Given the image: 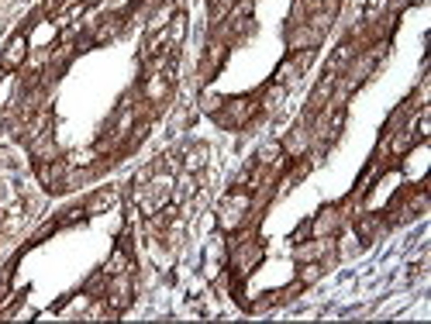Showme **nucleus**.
<instances>
[{
    "instance_id": "nucleus-1",
    "label": "nucleus",
    "mask_w": 431,
    "mask_h": 324,
    "mask_svg": "<svg viewBox=\"0 0 431 324\" xmlns=\"http://www.w3.org/2000/svg\"><path fill=\"white\" fill-rule=\"evenodd\" d=\"M255 114H259V97H255V93L228 97V100H221V107L214 111L218 124H225V128H242V124H249Z\"/></svg>"
},
{
    "instance_id": "nucleus-2",
    "label": "nucleus",
    "mask_w": 431,
    "mask_h": 324,
    "mask_svg": "<svg viewBox=\"0 0 431 324\" xmlns=\"http://www.w3.org/2000/svg\"><path fill=\"white\" fill-rule=\"evenodd\" d=\"M252 210V197L249 193H242V190H235L231 197L221 200V207H218V221H221V228H242L245 225V217H249Z\"/></svg>"
},
{
    "instance_id": "nucleus-3",
    "label": "nucleus",
    "mask_w": 431,
    "mask_h": 324,
    "mask_svg": "<svg viewBox=\"0 0 431 324\" xmlns=\"http://www.w3.org/2000/svg\"><path fill=\"white\" fill-rule=\"evenodd\" d=\"M104 290H107V303H111L114 310H124V307L132 303V276H128V269L117 273V276H111V283H107Z\"/></svg>"
},
{
    "instance_id": "nucleus-4",
    "label": "nucleus",
    "mask_w": 431,
    "mask_h": 324,
    "mask_svg": "<svg viewBox=\"0 0 431 324\" xmlns=\"http://www.w3.org/2000/svg\"><path fill=\"white\" fill-rule=\"evenodd\" d=\"M24 63H28V38L24 35H14L4 45V52H0V70H18Z\"/></svg>"
},
{
    "instance_id": "nucleus-5",
    "label": "nucleus",
    "mask_w": 431,
    "mask_h": 324,
    "mask_svg": "<svg viewBox=\"0 0 431 324\" xmlns=\"http://www.w3.org/2000/svg\"><path fill=\"white\" fill-rule=\"evenodd\" d=\"M341 228V207H324L311 221V232L318 234V238H328V234H335Z\"/></svg>"
},
{
    "instance_id": "nucleus-6",
    "label": "nucleus",
    "mask_w": 431,
    "mask_h": 324,
    "mask_svg": "<svg viewBox=\"0 0 431 324\" xmlns=\"http://www.w3.org/2000/svg\"><path fill=\"white\" fill-rule=\"evenodd\" d=\"M124 18L121 14H111V18H104V21L97 24V31H93V45H104V42H111L121 35V28H124Z\"/></svg>"
},
{
    "instance_id": "nucleus-7",
    "label": "nucleus",
    "mask_w": 431,
    "mask_h": 324,
    "mask_svg": "<svg viewBox=\"0 0 431 324\" xmlns=\"http://www.w3.org/2000/svg\"><path fill=\"white\" fill-rule=\"evenodd\" d=\"M307 148H311V131H307V124L294 128V131L283 139V152H290V156H304Z\"/></svg>"
},
{
    "instance_id": "nucleus-8",
    "label": "nucleus",
    "mask_w": 431,
    "mask_h": 324,
    "mask_svg": "<svg viewBox=\"0 0 431 324\" xmlns=\"http://www.w3.org/2000/svg\"><path fill=\"white\" fill-rule=\"evenodd\" d=\"M231 259H235V269H238V273L245 276L252 266H255V262L262 259V249H259V245H238V249L231 252Z\"/></svg>"
},
{
    "instance_id": "nucleus-9",
    "label": "nucleus",
    "mask_w": 431,
    "mask_h": 324,
    "mask_svg": "<svg viewBox=\"0 0 431 324\" xmlns=\"http://www.w3.org/2000/svg\"><path fill=\"white\" fill-rule=\"evenodd\" d=\"M31 156H35V162H55L59 148H55V141L48 135H31Z\"/></svg>"
},
{
    "instance_id": "nucleus-10",
    "label": "nucleus",
    "mask_w": 431,
    "mask_h": 324,
    "mask_svg": "<svg viewBox=\"0 0 431 324\" xmlns=\"http://www.w3.org/2000/svg\"><path fill=\"white\" fill-rule=\"evenodd\" d=\"M383 217H373V214H366V217H359L356 221V232H359V238L363 242H373V238H380L383 234Z\"/></svg>"
},
{
    "instance_id": "nucleus-11",
    "label": "nucleus",
    "mask_w": 431,
    "mask_h": 324,
    "mask_svg": "<svg viewBox=\"0 0 431 324\" xmlns=\"http://www.w3.org/2000/svg\"><path fill=\"white\" fill-rule=\"evenodd\" d=\"M280 156H283V145H280V141H266V145L259 148L255 162H259V166H272V169H280Z\"/></svg>"
},
{
    "instance_id": "nucleus-12",
    "label": "nucleus",
    "mask_w": 431,
    "mask_h": 324,
    "mask_svg": "<svg viewBox=\"0 0 431 324\" xmlns=\"http://www.w3.org/2000/svg\"><path fill=\"white\" fill-rule=\"evenodd\" d=\"M166 93H169V76H162V72L149 76V83H145V97H149V100H162Z\"/></svg>"
},
{
    "instance_id": "nucleus-13",
    "label": "nucleus",
    "mask_w": 431,
    "mask_h": 324,
    "mask_svg": "<svg viewBox=\"0 0 431 324\" xmlns=\"http://www.w3.org/2000/svg\"><path fill=\"white\" fill-rule=\"evenodd\" d=\"M114 200H117V190H100V193H97V197H90L83 207H87V214H97V210H107Z\"/></svg>"
},
{
    "instance_id": "nucleus-14",
    "label": "nucleus",
    "mask_w": 431,
    "mask_h": 324,
    "mask_svg": "<svg viewBox=\"0 0 431 324\" xmlns=\"http://www.w3.org/2000/svg\"><path fill=\"white\" fill-rule=\"evenodd\" d=\"M201 104H204V111H211V114H214V111L221 107V97H214V93H204V97H201Z\"/></svg>"
},
{
    "instance_id": "nucleus-15",
    "label": "nucleus",
    "mask_w": 431,
    "mask_h": 324,
    "mask_svg": "<svg viewBox=\"0 0 431 324\" xmlns=\"http://www.w3.org/2000/svg\"><path fill=\"white\" fill-rule=\"evenodd\" d=\"M318 273H321V266H304L300 279H304V283H311V279H318Z\"/></svg>"
}]
</instances>
